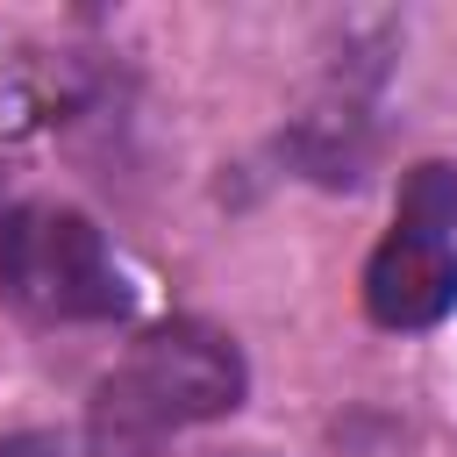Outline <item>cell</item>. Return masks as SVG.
Returning a JSON list of instances; mask_svg holds the SVG:
<instances>
[{
	"mask_svg": "<svg viewBox=\"0 0 457 457\" xmlns=\"http://www.w3.org/2000/svg\"><path fill=\"white\" fill-rule=\"evenodd\" d=\"M457 307V164L428 157L400 179L393 228L364 264V314L393 336H421Z\"/></svg>",
	"mask_w": 457,
	"mask_h": 457,
	"instance_id": "cell-3",
	"label": "cell"
},
{
	"mask_svg": "<svg viewBox=\"0 0 457 457\" xmlns=\"http://www.w3.org/2000/svg\"><path fill=\"white\" fill-rule=\"evenodd\" d=\"M0 457H64V450H57V436L21 428V436H0Z\"/></svg>",
	"mask_w": 457,
	"mask_h": 457,
	"instance_id": "cell-4",
	"label": "cell"
},
{
	"mask_svg": "<svg viewBox=\"0 0 457 457\" xmlns=\"http://www.w3.org/2000/svg\"><path fill=\"white\" fill-rule=\"evenodd\" d=\"M250 393L243 343L200 314H171L129 343V357L86 400V457H164L179 436L228 421Z\"/></svg>",
	"mask_w": 457,
	"mask_h": 457,
	"instance_id": "cell-1",
	"label": "cell"
},
{
	"mask_svg": "<svg viewBox=\"0 0 457 457\" xmlns=\"http://www.w3.org/2000/svg\"><path fill=\"white\" fill-rule=\"evenodd\" d=\"M243 457H257V450H243Z\"/></svg>",
	"mask_w": 457,
	"mask_h": 457,
	"instance_id": "cell-5",
	"label": "cell"
},
{
	"mask_svg": "<svg viewBox=\"0 0 457 457\" xmlns=\"http://www.w3.org/2000/svg\"><path fill=\"white\" fill-rule=\"evenodd\" d=\"M0 300L29 321H121L129 278L79 207H14L0 221Z\"/></svg>",
	"mask_w": 457,
	"mask_h": 457,
	"instance_id": "cell-2",
	"label": "cell"
}]
</instances>
